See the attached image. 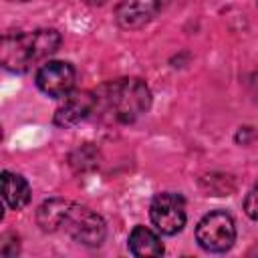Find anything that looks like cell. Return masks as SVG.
<instances>
[{
    "mask_svg": "<svg viewBox=\"0 0 258 258\" xmlns=\"http://www.w3.org/2000/svg\"><path fill=\"white\" fill-rule=\"evenodd\" d=\"M60 230H64L75 242L85 246H101L107 234L105 220L99 214H95L87 206H79L73 202L60 222Z\"/></svg>",
    "mask_w": 258,
    "mask_h": 258,
    "instance_id": "3957f363",
    "label": "cell"
},
{
    "mask_svg": "<svg viewBox=\"0 0 258 258\" xmlns=\"http://www.w3.org/2000/svg\"><path fill=\"white\" fill-rule=\"evenodd\" d=\"M2 198L8 208L22 210L30 202V187L28 181L12 171H2Z\"/></svg>",
    "mask_w": 258,
    "mask_h": 258,
    "instance_id": "9c48e42d",
    "label": "cell"
},
{
    "mask_svg": "<svg viewBox=\"0 0 258 258\" xmlns=\"http://www.w3.org/2000/svg\"><path fill=\"white\" fill-rule=\"evenodd\" d=\"M36 85L38 89L52 97V99H62L73 91L75 85V69L73 64L64 60H48L42 64L36 73Z\"/></svg>",
    "mask_w": 258,
    "mask_h": 258,
    "instance_id": "8992f818",
    "label": "cell"
},
{
    "mask_svg": "<svg viewBox=\"0 0 258 258\" xmlns=\"http://www.w3.org/2000/svg\"><path fill=\"white\" fill-rule=\"evenodd\" d=\"M167 4L169 0H121L115 10V18L121 28L135 30L151 22Z\"/></svg>",
    "mask_w": 258,
    "mask_h": 258,
    "instance_id": "52a82bcc",
    "label": "cell"
},
{
    "mask_svg": "<svg viewBox=\"0 0 258 258\" xmlns=\"http://www.w3.org/2000/svg\"><path fill=\"white\" fill-rule=\"evenodd\" d=\"M85 2H89V4H101L103 0H85Z\"/></svg>",
    "mask_w": 258,
    "mask_h": 258,
    "instance_id": "4fadbf2b",
    "label": "cell"
},
{
    "mask_svg": "<svg viewBox=\"0 0 258 258\" xmlns=\"http://www.w3.org/2000/svg\"><path fill=\"white\" fill-rule=\"evenodd\" d=\"M58 46H60V34L54 28L6 34L0 48L2 67L12 73H24L32 64L50 56Z\"/></svg>",
    "mask_w": 258,
    "mask_h": 258,
    "instance_id": "7a4b0ae2",
    "label": "cell"
},
{
    "mask_svg": "<svg viewBox=\"0 0 258 258\" xmlns=\"http://www.w3.org/2000/svg\"><path fill=\"white\" fill-rule=\"evenodd\" d=\"M198 244L208 252H226L236 240V228L230 214L216 210L206 214L196 228Z\"/></svg>",
    "mask_w": 258,
    "mask_h": 258,
    "instance_id": "277c9868",
    "label": "cell"
},
{
    "mask_svg": "<svg viewBox=\"0 0 258 258\" xmlns=\"http://www.w3.org/2000/svg\"><path fill=\"white\" fill-rule=\"evenodd\" d=\"M151 107V91L141 79L125 77L101 85L95 91V111L107 123L129 125Z\"/></svg>",
    "mask_w": 258,
    "mask_h": 258,
    "instance_id": "6da1fadb",
    "label": "cell"
},
{
    "mask_svg": "<svg viewBox=\"0 0 258 258\" xmlns=\"http://www.w3.org/2000/svg\"><path fill=\"white\" fill-rule=\"evenodd\" d=\"M149 216L153 226L165 234L173 236L185 226V200L173 191H161L153 198Z\"/></svg>",
    "mask_w": 258,
    "mask_h": 258,
    "instance_id": "5b68a950",
    "label": "cell"
},
{
    "mask_svg": "<svg viewBox=\"0 0 258 258\" xmlns=\"http://www.w3.org/2000/svg\"><path fill=\"white\" fill-rule=\"evenodd\" d=\"M244 212L248 218L258 220V181L254 183V187L248 191V196L244 200Z\"/></svg>",
    "mask_w": 258,
    "mask_h": 258,
    "instance_id": "7c38bea8",
    "label": "cell"
},
{
    "mask_svg": "<svg viewBox=\"0 0 258 258\" xmlns=\"http://www.w3.org/2000/svg\"><path fill=\"white\" fill-rule=\"evenodd\" d=\"M95 111V93L91 91H77L69 93L64 103L54 113V125L58 127H71L89 117Z\"/></svg>",
    "mask_w": 258,
    "mask_h": 258,
    "instance_id": "ba28073f",
    "label": "cell"
},
{
    "mask_svg": "<svg viewBox=\"0 0 258 258\" xmlns=\"http://www.w3.org/2000/svg\"><path fill=\"white\" fill-rule=\"evenodd\" d=\"M71 202L67 200H60V198H52L48 202H44L38 212H36V220H38V226L44 230V232H54V230H60V222L69 210Z\"/></svg>",
    "mask_w": 258,
    "mask_h": 258,
    "instance_id": "8fae6325",
    "label": "cell"
},
{
    "mask_svg": "<svg viewBox=\"0 0 258 258\" xmlns=\"http://www.w3.org/2000/svg\"><path fill=\"white\" fill-rule=\"evenodd\" d=\"M129 250L133 256L147 258V256H161L163 254V244L159 242L157 234H153L145 226H135L133 232L129 234Z\"/></svg>",
    "mask_w": 258,
    "mask_h": 258,
    "instance_id": "30bf717a",
    "label": "cell"
}]
</instances>
